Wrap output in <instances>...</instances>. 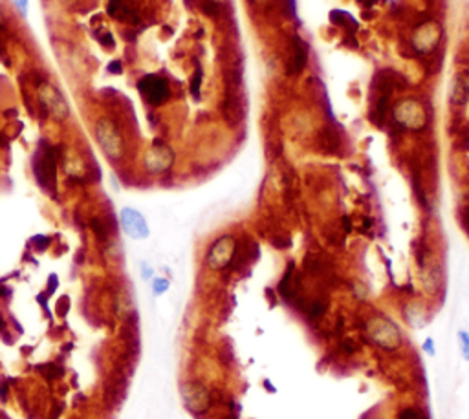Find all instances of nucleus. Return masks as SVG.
Wrapping results in <instances>:
<instances>
[{
	"instance_id": "nucleus-1",
	"label": "nucleus",
	"mask_w": 469,
	"mask_h": 419,
	"mask_svg": "<svg viewBox=\"0 0 469 419\" xmlns=\"http://www.w3.org/2000/svg\"><path fill=\"white\" fill-rule=\"evenodd\" d=\"M367 335L372 343L385 350H396L402 344V334L391 319L374 317L367 322Z\"/></svg>"
},
{
	"instance_id": "nucleus-13",
	"label": "nucleus",
	"mask_w": 469,
	"mask_h": 419,
	"mask_svg": "<svg viewBox=\"0 0 469 419\" xmlns=\"http://www.w3.org/2000/svg\"><path fill=\"white\" fill-rule=\"evenodd\" d=\"M107 11H109V15L114 20H121L123 23V20L132 18V9L126 6L125 0H109Z\"/></svg>"
},
{
	"instance_id": "nucleus-17",
	"label": "nucleus",
	"mask_w": 469,
	"mask_h": 419,
	"mask_svg": "<svg viewBox=\"0 0 469 419\" xmlns=\"http://www.w3.org/2000/svg\"><path fill=\"white\" fill-rule=\"evenodd\" d=\"M109 72L114 73V75H119V73H123L121 63H119V61H112V63L109 64Z\"/></svg>"
},
{
	"instance_id": "nucleus-16",
	"label": "nucleus",
	"mask_w": 469,
	"mask_h": 419,
	"mask_svg": "<svg viewBox=\"0 0 469 419\" xmlns=\"http://www.w3.org/2000/svg\"><path fill=\"white\" fill-rule=\"evenodd\" d=\"M400 419H425V418L422 414H418V412H416V411H410V408H409V411H403L402 412Z\"/></svg>"
},
{
	"instance_id": "nucleus-9",
	"label": "nucleus",
	"mask_w": 469,
	"mask_h": 419,
	"mask_svg": "<svg viewBox=\"0 0 469 419\" xmlns=\"http://www.w3.org/2000/svg\"><path fill=\"white\" fill-rule=\"evenodd\" d=\"M172 159H174V156H172V150L169 149L167 145L156 143L153 149L149 150V154H147L145 165H147V169H149L150 172L158 174V172L167 171V169L171 167Z\"/></svg>"
},
{
	"instance_id": "nucleus-6",
	"label": "nucleus",
	"mask_w": 469,
	"mask_h": 419,
	"mask_svg": "<svg viewBox=\"0 0 469 419\" xmlns=\"http://www.w3.org/2000/svg\"><path fill=\"white\" fill-rule=\"evenodd\" d=\"M442 39V28L434 20H427L412 33V48L418 54H431Z\"/></svg>"
},
{
	"instance_id": "nucleus-7",
	"label": "nucleus",
	"mask_w": 469,
	"mask_h": 419,
	"mask_svg": "<svg viewBox=\"0 0 469 419\" xmlns=\"http://www.w3.org/2000/svg\"><path fill=\"white\" fill-rule=\"evenodd\" d=\"M182 394H184L185 406H187L191 412H194V414H203V412L209 411V406H211V394H209V390L203 387V384H184Z\"/></svg>"
},
{
	"instance_id": "nucleus-11",
	"label": "nucleus",
	"mask_w": 469,
	"mask_h": 419,
	"mask_svg": "<svg viewBox=\"0 0 469 419\" xmlns=\"http://www.w3.org/2000/svg\"><path fill=\"white\" fill-rule=\"evenodd\" d=\"M33 169H35V174L37 178H39V181L42 183V187H54L55 162L50 150H44L42 154L37 152L35 162H33Z\"/></svg>"
},
{
	"instance_id": "nucleus-19",
	"label": "nucleus",
	"mask_w": 469,
	"mask_h": 419,
	"mask_svg": "<svg viewBox=\"0 0 469 419\" xmlns=\"http://www.w3.org/2000/svg\"><path fill=\"white\" fill-rule=\"evenodd\" d=\"M424 350L429 353V356H434V343L433 339H427L424 343Z\"/></svg>"
},
{
	"instance_id": "nucleus-4",
	"label": "nucleus",
	"mask_w": 469,
	"mask_h": 419,
	"mask_svg": "<svg viewBox=\"0 0 469 419\" xmlns=\"http://www.w3.org/2000/svg\"><path fill=\"white\" fill-rule=\"evenodd\" d=\"M234 253H237V240L231 235H224L209 248L208 257H206V264H208L209 269L220 271L230 266Z\"/></svg>"
},
{
	"instance_id": "nucleus-15",
	"label": "nucleus",
	"mask_w": 469,
	"mask_h": 419,
	"mask_svg": "<svg viewBox=\"0 0 469 419\" xmlns=\"http://www.w3.org/2000/svg\"><path fill=\"white\" fill-rule=\"evenodd\" d=\"M154 295H163L169 289V280L167 279H154Z\"/></svg>"
},
{
	"instance_id": "nucleus-8",
	"label": "nucleus",
	"mask_w": 469,
	"mask_h": 419,
	"mask_svg": "<svg viewBox=\"0 0 469 419\" xmlns=\"http://www.w3.org/2000/svg\"><path fill=\"white\" fill-rule=\"evenodd\" d=\"M119 221L126 235L134 240H145L149 236V226L140 211L132 207H123L119 212Z\"/></svg>"
},
{
	"instance_id": "nucleus-10",
	"label": "nucleus",
	"mask_w": 469,
	"mask_h": 419,
	"mask_svg": "<svg viewBox=\"0 0 469 419\" xmlns=\"http://www.w3.org/2000/svg\"><path fill=\"white\" fill-rule=\"evenodd\" d=\"M41 99L42 104H44V109L57 119H64L68 116V103L66 99L63 97V94L54 88V86H44V90L41 92Z\"/></svg>"
},
{
	"instance_id": "nucleus-5",
	"label": "nucleus",
	"mask_w": 469,
	"mask_h": 419,
	"mask_svg": "<svg viewBox=\"0 0 469 419\" xmlns=\"http://www.w3.org/2000/svg\"><path fill=\"white\" fill-rule=\"evenodd\" d=\"M138 90L143 95V99L147 101V103L154 104V107L163 104L169 99V95H171L167 81L162 79L160 75H154V73L141 77L140 83H138Z\"/></svg>"
},
{
	"instance_id": "nucleus-14",
	"label": "nucleus",
	"mask_w": 469,
	"mask_h": 419,
	"mask_svg": "<svg viewBox=\"0 0 469 419\" xmlns=\"http://www.w3.org/2000/svg\"><path fill=\"white\" fill-rule=\"evenodd\" d=\"M458 341H461L462 356H464V359L469 363V334L468 332H461V334H458Z\"/></svg>"
},
{
	"instance_id": "nucleus-12",
	"label": "nucleus",
	"mask_w": 469,
	"mask_h": 419,
	"mask_svg": "<svg viewBox=\"0 0 469 419\" xmlns=\"http://www.w3.org/2000/svg\"><path fill=\"white\" fill-rule=\"evenodd\" d=\"M451 101L455 104H465L469 101V72H461L453 81Z\"/></svg>"
},
{
	"instance_id": "nucleus-21",
	"label": "nucleus",
	"mask_w": 469,
	"mask_h": 419,
	"mask_svg": "<svg viewBox=\"0 0 469 419\" xmlns=\"http://www.w3.org/2000/svg\"><path fill=\"white\" fill-rule=\"evenodd\" d=\"M0 23H2V6H0Z\"/></svg>"
},
{
	"instance_id": "nucleus-2",
	"label": "nucleus",
	"mask_w": 469,
	"mask_h": 419,
	"mask_svg": "<svg viewBox=\"0 0 469 419\" xmlns=\"http://www.w3.org/2000/svg\"><path fill=\"white\" fill-rule=\"evenodd\" d=\"M393 116L407 130H422L427 125V112L416 99H403L394 107Z\"/></svg>"
},
{
	"instance_id": "nucleus-18",
	"label": "nucleus",
	"mask_w": 469,
	"mask_h": 419,
	"mask_svg": "<svg viewBox=\"0 0 469 419\" xmlns=\"http://www.w3.org/2000/svg\"><path fill=\"white\" fill-rule=\"evenodd\" d=\"M13 2H15V6L18 8V11H20V13H23V15L28 13V4H30V0H13Z\"/></svg>"
},
{
	"instance_id": "nucleus-20",
	"label": "nucleus",
	"mask_w": 469,
	"mask_h": 419,
	"mask_svg": "<svg viewBox=\"0 0 469 419\" xmlns=\"http://www.w3.org/2000/svg\"><path fill=\"white\" fill-rule=\"evenodd\" d=\"M143 279H150V277H153V269H150V267H147V266H143Z\"/></svg>"
},
{
	"instance_id": "nucleus-3",
	"label": "nucleus",
	"mask_w": 469,
	"mask_h": 419,
	"mask_svg": "<svg viewBox=\"0 0 469 419\" xmlns=\"http://www.w3.org/2000/svg\"><path fill=\"white\" fill-rule=\"evenodd\" d=\"M95 140L100 143L101 150H103L110 159L119 158L123 154V140L119 135L117 126L114 125L110 119H101L95 126Z\"/></svg>"
}]
</instances>
